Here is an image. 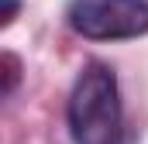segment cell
Listing matches in <instances>:
<instances>
[{
	"label": "cell",
	"mask_w": 148,
	"mask_h": 144,
	"mask_svg": "<svg viewBox=\"0 0 148 144\" xmlns=\"http://www.w3.org/2000/svg\"><path fill=\"white\" fill-rule=\"evenodd\" d=\"M66 120L76 144H121L124 103L117 72L107 62H86L76 75L66 103Z\"/></svg>",
	"instance_id": "obj_1"
},
{
	"label": "cell",
	"mask_w": 148,
	"mask_h": 144,
	"mask_svg": "<svg viewBox=\"0 0 148 144\" xmlns=\"http://www.w3.org/2000/svg\"><path fill=\"white\" fill-rule=\"evenodd\" d=\"M0 72H3V96H10L14 89H17V82H21V58L14 55V52H3L0 55Z\"/></svg>",
	"instance_id": "obj_3"
},
{
	"label": "cell",
	"mask_w": 148,
	"mask_h": 144,
	"mask_svg": "<svg viewBox=\"0 0 148 144\" xmlns=\"http://www.w3.org/2000/svg\"><path fill=\"white\" fill-rule=\"evenodd\" d=\"M66 24L86 41H131L148 35V0H69Z\"/></svg>",
	"instance_id": "obj_2"
},
{
	"label": "cell",
	"mask_w": 148,
	"mask_h": 144,
	"mask_svg": "<svg viewBox=\"0 0 148 144\" xmlns=\"http://www.w3.org/2000/svg\"><path fill=\"white\" fill-rule=\"evenodd\" d=\"M17 10H21V0H3V14H0V24L7 28V24L17 17Z\"/></svg>",
	"instance_id": "obj_4"
}]
</instances>
